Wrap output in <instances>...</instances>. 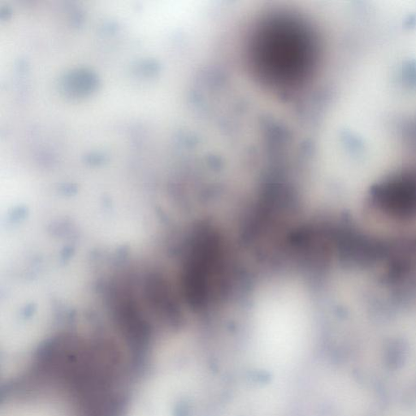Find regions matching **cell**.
Listing matches in <instances>:
<instances>
[{"mask_svg":"<svg viewBox=\"0 0 416 416\" xmlns=\"http://www.w3.org/2000/svg\"><path fill=\"white\" fill-rule=\"evenodd\" d=\"M346 49H345V54H346Z\"/></svg>","mask_w":416,"mask_h":416,"instance_id":"6da1fadb","label":"cell"}]
</instances>
